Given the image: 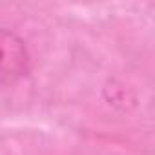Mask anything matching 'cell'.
Here are the masks:
<instances>
[{
  "label": "cell",
  "instance_id": "cell-1",
  "mask_svg": "<svg viewBox=\"0 0 155 155\" xmlns=\"http://www.w3.org/2000/svg\"><path fill=\"white\" fill-rule=\"evenodd\" d=\"M31 69V55L26 42L11 29L0 28V88L22 81Z\"/></svg>",
  "mask_w": 155,
  "mask_h": 155
}]
</instances>
